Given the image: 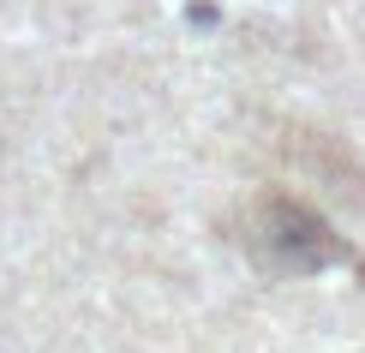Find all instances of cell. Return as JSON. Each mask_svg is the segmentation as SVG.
Instances as JSON below:
<instances>
[{"label":"cell","mask_w":365,"mask_h":353,"mask_svg":"<svg viewBox=\"0 0 365 353\" xmlns=\"http://www.w3.org/2000/svg\"><path fill=\"white\" fill-rule=\"evenodd\" d=\"M246 240L252 252L264 257L269 270H324L341 257V240L329 234L324 216H312L306 204H294V198H257L252 204V222H246Z\"/></svg>","instance_id":"cell-1"}]
</instances>
